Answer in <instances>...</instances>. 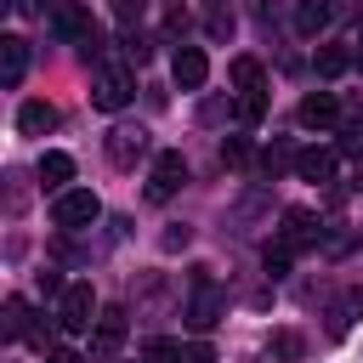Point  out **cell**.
<instances>
[{
    "mask_svg": "<svg viewBox=\"0 0 363 363\" xmlns=\"http://www.w3.org/2000/svg\"><path fill=\"white\" fill-rule=\"evenodd\" d=\"M0 335H6V340H23V335H28V301H23V295H11V301H6Z\"/></svg>",
    "mask_w": 363,
    "mask_h": 363,
    "instance_id": "18",
    "label": "cell"
},
{
    "mask_svg": "<svg viewBox=\"0 0 363 363\" xmlns=\"http://www.w3.org/2000/svg\"><path fill=\"white\" fill-rule=\"evenodd\" d=\"M357 182H363V176H357Z\"/></svg>",
    "mask_w": 363,
    "mask_h": 363,
    "instance_id": "38",
    "label": "cell"
},
{
    "mask_svg": "<svg viewBox=\"0 0 363 363\" xmlns=\"http://www.w3.org/2000/svg\"><path fill=\"white\" fill-rule=\"evenodd\" d=\"M45 363H85L74 346H57V352H45Z\"/></svg>",
    "mask_w": 363,
    "mask_h": 363,
    "instance_id": "34",
    "label": "cell"
},
{
    "mask_svg": "<svg viewBox=\"0 0 363 363\" xmlns=\"http://www.w3.org/2000/svg\"><path fill=\"white\" fill-rule=\"evenodd\" d=\"M255 6H272V0H255Z\"/></svg>",
    "mask_w": 363,
    "mask_h": 363,
    "instance_id": "37",
    "label": "cell"
},
{
    "mask_svg": "<svg viewBox=\"0 0 363 363\" xmlns=\"http://www.w3.org/2000/svg\"><path fill=\"white\" fill-rule=\"evenodd\" d=\"M182 182H187V159H182V153H159V159H153V170H147V199H153V204H164Z\"/></svg>",
    "mask_w": 363,
    "mask_h": 363,
    "instance_id": "7",
    "label": "cell"
},
{
    "mask_svg": "<svg viewBox=\"0 0 363 363\" xmlns=\"http://www.w3.org/2000/svg\"><path fill=\"white\" fill-rule=\"evenodd\" d=\"M142 11H147V0H113V23H142Z\"/></svg>",
    "mask_w": 363,
    "mask_h": 363,
    "instance_id": "25",
    "label": "cell"
},
{
    "mask_svg": "<svg viewBox=\"0 0 363 363\" xmlns=\"http://www.w3.org/2000/svg\"><path fill=\"white\" fill-rule=\"evenodd\" d=\"M57 329H62V323H45V318H28V335H23V340H28V346H40V352H57V346H51V335H57Z\"/></svg>",
    "mask_w": 363,
    "mask_h": 363,
    "instance_id": "22",
    "label": "cell"
},
{
    "mask_svg": "<svg viewBox=\"0 0 363 363\" xmlns=\"http://www.w3.org/2000/svg\"><path fill=\"white\" fill-rule=\"evenodd\" d=\"M233 85H238V91H261V62H255V57H238V62H233Z\"/></svg>",
    "mask_w": 363,
    "mask_h": 363,
    "instance_id": "20",
    "label": "cell"
},
{
    "mask_svg": "<svg viewBox=\"0 0 363 363\" xmlns=\"http://www.w3.org/2000/svg\"><path fill=\"white\" fill-rule=\"evenodd\" d=\"M312 62H318V74H323V79H335V74H346V68H352V51H340V45H323Z\"/></svg>",
    "mask_w": 363,
    "mask_h": 363,
    "instance_id": "19",
    "label": "cell"
},
{
    "mask_svg": "<svg viewBox=\"0 0 363 363\" xmlns=\"http://www.w3.org/2000/svg\"><path fill=\"white\" fill-rule=\"evenodd\" d=\"M301 352H306V340H301L295 329H278V335H272V357H284V363H295Z\"/></svg>",
    "mask_w": 363,
    "mask_h": 363,
    "instance_id": "21",
    "label": "cell"
},
{
    "mask_svg": "<svg viewBox=\"0 0 363 363\" xmlns=\"http://www.w3.org/2000/svg\"><path fill=\"white\" fill-rule=\"evenodd\" d=\"M40 182H45V187H57V193H68L62 182H74V159H68V153H57V147H51V153H40Z\"/></svg>",
    "mask_w": 363,
    "mask_h": 363,
    "instance_id": "17",
    "label": "cell"
},
{
    "mask_svg": "<svg viewBox=\"0 0 363 363\" xmlns=\"http://www.w3.org/2000/svg\"><path fill=\"white\" fill-rule=\"evenodd\" d=\"M51 28H57L62 40H79V51L96 40V23H91V11H85L79 0H57V11H51Z\"/></svg>",
    "mask_w": 363,
    "mask_h": 363,
    "instance_id": "5",
    "label": "cell"
},
{
    "mask_svg": "<svg viewBox=\"0 0 363 363\" xmlns=\"http://www.w3.org/2000/svg\"><path fill=\"white\" fill-rule=\"evenodd\" d=\"M125 57H130V62H147V57H153V40H147V34H130V40H125Z\"/></svg>",
    "mask_w": 363,
    "mask_h": 363,
    "instance_id": "30",
    "label": "cell"
},
{
    "mask_svg": "<svg viewBox=\"0 0 363 363\" xmlns=\"http://www.w3.org/2000/svg\"><path fill=\"white\" fill-rule=\"evenodd\" d=\"M23 74H28V40L6 34L0 40V85H23Z\"/></svg>",
    "mask_w": 363,
    "mask_h": 363,
    "instance_id": "11",
    "label": "cell"
},
{
    "mask_svg": "<svg viewBox=\"0 0 363 363\" xmlns=\"http://www.w3.org/2000/svg\"><path fill=\"white\" fill-rule=\"evenodd\" d=\"M119 346H125V312L119 306H102V318L91 329V357H113Z\"/></svg>",
    "mask_w": 363,
    "mask_h": 363,
    "instance_id": "9",
    "label": "cell"
},
{
    "mask_svg": "<svg viewBox=\"0 0 363 363\" xmlns=\"http://www.w3.org/2000/svg\"><path fill=\"white\" fill-rule=\"evenodd\" d=\"M318 233H323V227H318V216H312V210H284L278 244H284L289 255H301V250H312V244H318Z\"/></svg>",
    "mask_w": 363,
    "mask_h": 363,
    "instance_id": "8",
    "label": "cell"
},
{
    "mask_svg": "<svg viewBox=\"0 0 363 363\" xmlns=\"http://www.w3.org/2000/svg\"><path fill=\"white\" fill-rule=\"evenodd\" d=\"M284 164H295V153H289V147H267V153H261V170H267V176H278Z\"/></svg>",
    "mask_w": 363,
    "mask_h": 363,
    "instance_id": "27",
    "label": "cell"
},
{
    "mask_svg": "<svg viewBox=\"0 0 363 363\" xmlns=\"http://www.w3.org/2000/svg\"><path fill=\"white\" fill-rule=\"evenodd\" d=\"M102 147H108V159H113L119 170H136V159L147 153V130H142V125H113Z\"/></svg>",
    "mask_w": 363,
    "mask_h": 363,
    "instance_id": "6",
    "label": "cell"
},
{
    "mask_svg": "<svg viewBox=\"0 0 363 363\" xmlns=\"http://www.w3.org/2000/svg\"><path fill=\"white\" fill-rule=\"evenodd\" d=\"M340 153H352V159H363V119H352V125L340 130Z\"/></svg>",
    "mask_w": 363,
    "mask_h": 363,
    "instance_id": "26",
    "label": "cell"
},
{
    "mask_svg": "<svg viewBox=\"0 0 363 363\" xmlns=\"http://www.w3.org/2000/svg\"><path fill=\"white\" fill-rule=\"evenodd\" d=\"M96 216H102V199H96L91 187H68V193L51 199V221L68 227V233H74V227H91Z\"/></svg>",
    "mask_w": 363,
    "mask_h": 363,
    "instance_id": "1",
    "label": "cell"
},
{
    "mask_svg": "<svg viewBox=\"0 0 363 363\" xmlns=\"http://www.w3.org/2000/svg\"><path fill=\"white\" fill-rule=\"evenodd\" d=\"M352 62H357V68H363V40H357V51H352Z\"/></svg>",
    "mask_w": 363,
    "mask_h": 363,
    "instance_id": "36",
    "label": "cell"
},
{
    "mask_svg": "<svg viewBox=\"0 0 363 363\" xmlns=\"http://www.w3.org/2000/svg\"><path fill=\"white\" fill-rule=\"evenodd\" d=\"M340 119V102L329 96V91H312L306 102H301V125H312V130H323V125H335Z\"/></svg>",
    "mask_w": 363,
    "mask_h": 363,
    "instance_id": "14",
    "label": "cell"
},
{
    "mask_svg": "<svg viewBox=\"0 0 363 363\" xmlns=\"http://www.w3.org/2000/svg\"><path fill=\"white\" fill-rule=\"evenodd\" d=\"M170 74H176V85H182V91H199V85L210 79V57H204L199 45H182V51H176V62H170Z\"/></svg>",
    "mask_w": 363,
    "mask_h": 363,
    "instance_id": "10",
    "label": "cell"
},
{
    "mask_svg": "<svg viewBox=\"0 0 363 363\" xmlns=\"http://www.w3.org/2000/svg\"><path fill=\"white\" fill-rule=\"evenodd\" d=\"M176 363H216V352H210L204 340H193V346H182V352H176Z\"/></svg>",
    "mask_w": 363,
    "mask_h": 363,
    "instance_id": "31",
    "label": "cell"
},
{
    "mask_svg": "<svg viewBox=\"0 0 363 363\" xmlns=\"http://www.w3.org/2000/svg\"><path fill=\"white\" fill-rule=\"evenodd\" d=\"M289 261H295V255H289L284 244H267V255H261V267H267L272 278H284V272H289Z\"/></svg>",
    "mask_w": 363,
    "mask_h": 363,
    "instance_id": "24",
    "label": "cell"
},
{
    "mask_svg": "<svg viewBox=\"0 0 363 363\" xmlns=\"http://www.w3.org/2000/svg\"><path fill=\"white\" fill-rule=\"evenodd\" d=\"M17 130H23V136L57 130V108H51V102H23V108H17Z\"/></svg>",
    "mask_w": 363,
    "mask_h": 363,
    "instance_id": "15",
    "label": "cell"
},
{
    "mask_svg": "<svg viewBox=\"0 0 363 363\" xmlns=\"http://www.w3.org/2000/svg\"><path fill=\"white\" fill-rule=\"evenodd\" d=\"M17 11H40V0H17Z\"/></svg>",
    "mask_w": 363,
    "mask_h": 363,
    "instance_id": "35",
    "label": "cell"
},
{
    "mask_svg": "<svg viewBox=\"0 0 363 363\" xmlns=\"http://www.w3.org/2000/svg\"><path fill=\"white\" fill-rule=\"evenodd\" d=\"M329 17H335V0H295V28H301V34L329 28Z\"/></svg>",
    "mask_w": 363,
    "mask_h": 363,
    "instance_id": "16",
    "label": "cell"
},
{
    "mask_svg": "<svg viewBox=\"0 0 363 363\" xmlns=\"http://www.w3.org/2000/svg\"><path fill=\"white\" fill-rule=\"evenodd\" d=\"M261 113H267V96H261V91H244V96H238V119H244V125H255Z\"/></svg>",
    "mask_w": 363,
    "mask_h": 363,
    "instance_id": "23",
    "label": "cell"
},
{
    "mask_svg": "<svg viewBox=\"0 0 363 363\" xmlns=\"http://www.w3.org/2000/svg\"><path fill=\"white\" fill-rule=\"evenodd\" d=\"M204 23H210V34H216V40H227V34H233V11H221V6H210V17H204Z\"/></svg>",
    "mask_w": 363,
    "mask_h": 363,
    "instance_id": "29",
    "label": "cell"
},
{
    "mask_svg": "<svg viewBox=\"0 0 363 363\" xmlns=\"http://www.w3.org/2000/svg\"><path fill=\"white\" fill-rule=\"evenodd\" d=\"M176 352H182L176 340H147L142 346V357H153V363H176Z\"/></svg>",
    "mask_w": 363,
    "mask_h": 363,
    "instance_id": "28",
    "label": "cell"
},
{
    "mask_svg": "<svg viewBox=\"0 0 363 363\" xmlns=\"http://www.w3.org/2000/svg\"><path fill=\"white\" fill-rule=\"evenodd\" d=\"M102 312H96V295H91V284H68L62 289V301H57V323L68 329V335H79V329H91Z\"/></svg>",
    "mask_w": 363,
    "mask_h": 363,
    "instance_id": "4",
    "label": "cell"
},
{
    "mask_svg": "<svg viewBox=\"0 0 363 363\" xmlns=\"http://www.w3.org/2000/svg\"><path fill=\"white\" fill-rule=\"evenodd\" d=\"M221 306H227V295L204 278V267H193V301H187V312H182V318H187V329H199V335H204V329L221 318Z\"/></svg>",
    "mask_w": 363,
    "mask_h": 363,
    "instance_id": "3",
    "label": "cell"
},
{
    "mask_svg": "<svg viewBox=\"0 0 363 363\" xmlns=\"http://www.w3.org/2000/svg\"><path fill=\"white\" fill-rule=\"evenodd\" d=\"M295 176L301 182H329L335 176V153L329 147H301L295 153Z\"/></svg>",
    "mask_w": 363,
    "mask_h": 363,
    "instance_id": "13",
    "label": "cell"
},
{
    "mask_svg": "<svg viewBox=\"0 0 363 363\" xmlns=\"http://www.w3.org/2000/svg\"><path fill=\"white\" fill-rule=\"evenodd\" d=\"M221 159H227V164H244V159H250V142H244V136L221 142Z\"/></svg>",
    "mask_w": 363,
    "mask_h": 363,
    "instance_id": "32",
    "label": "cell"
},
{
    "mask_svg": "<svg viewBox=\"0 0 363 363\" xmlns=\"http://www.w3.org/2000/svg\"><path fill=\"white\" fill-rule=\"evenodd\" d=\"M357 318H363V284H352V289H346V295H340V301L329 306V335L340 340V335H346V329H352Z\"/></svg>",
    "mask_w": 363,
    "mask_h": 363,
    "instance_id": "12",
    "label": "cell"
},
{
    "mask_svg": "<svg viewBox=\"0 0 363 363\" xmlns=\"http://www.w3.org/2000/svg\"><path fill=\"white\" fill-rule=\"evenodd\" d=\"M187 238H193V233H187V227H170V233H164V238H159V250H182V244H187Z\"/></svg>",
    "mask_w": 363,
    "mask_h": 363,
    "instance_id": "33",
    "label": "cell"
},
{
    "mask_svg": "<svg viewBox=\"0 0 363 363\" xmlns=\"http://www.w3.org/2000/svg\"><path fill=\"white\" fill-rule=\"evenodd\" d=\"M130 91H136V79H130V68H119V62L96 68V79H91V102H96L102 113H119V108L130 102Z\"/></svg>",
    "mask_w": 363,
    "mask_h": 363,
    "instance_id": "2",
    "label": "cell"
}]
</instances>
